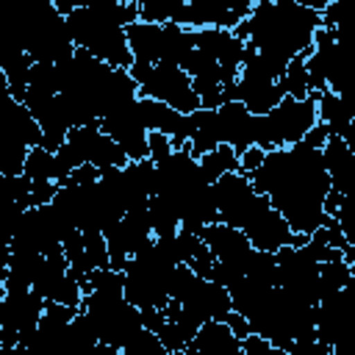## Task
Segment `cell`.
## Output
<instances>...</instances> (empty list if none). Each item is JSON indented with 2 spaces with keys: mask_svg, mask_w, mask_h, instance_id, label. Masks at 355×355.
<instances>
[{
  "mask_svg": "<svg viewBox=\"0 0 355 355\" xmlns=\"http://www.w3.org/2000/svg\"><path fill=\"white\" fill-rule=\"evenodd\" d=\"M247 178L252 189L263 194L269 205L286 219L291 233L311 236L330 219L322 211L324 197L330 191L322 150H313L302 141L269 150L263 155V164Z\"/></svg>",
  "mask_w": 355,
  "mask_h": 355,
  "instance_id": "6da1fadb",
  "label": "cell"
},
{
  "mask_svg": "<svg viewBox=\"0 0 355 355\" xmlns=\"http://www.w3.org/2000/svg\"><path fill=\"white\" fill-rule=\"evenodd\" d=\"M316 28L319 14L297 0H258L252 3L247 19L230 33L283 72L291 58L311 50Z\"/></svg>",
  "mask_w": 355,
  "mask_h": 355,
  "instance_id": "7a4b0ae2",
  "label": "cell"
},
{
  "mask_svg": "<svg viewBox=\"0 0 355 355\" xmlns=\"http://www.w3.org/2000/svg\"><path fill=\"white\" fill-rule=\"evenodd\" d=\"M214 202L219 222L244 233L258 252H277L283 247H302L308 241V236L291 233L286 219L269 205L263 194L252 189L247 175H222L214 183Z\"/></svg>",
  "mask_w": 355,
  "mask_h": 355,
  "instance_id": "3957f363",
  "label": "cell"
},
{
  "mask_svg": "<svg viewBox=\"0 0 355 355\" xmlns=\"http://www.w3.org/2000/svg\"><path fill=\"white\" fill-rule=\"evenodd\" d=\"M155 164V183L153 197H158L169 211L178 216L180 230L200 233L208 225H216V202H214V183L202 175L197 158L183 150H172Z\"/></svg>",
  "mask_w": 355,
  "mask_h": 355,
  "instance_id": "277c9868",
  "label": "cell"
},
{
  "mask_svg": "<svg viewBox=\"0 0 355 355\" xmlns=\"http://www.w3.org/2000/svg\"><path fill=\"white\" fill-rule=\"evenodd\" d=\"M64 19H67L75 50L114 69H128L133 64L125 28L139 22V3L86 0L80 8H75Z\"/></svg>",
  "mask_w": 355,
  "mask_h": 355,
  "instance_id": "5b68a950",
  "label": "cell"
},
{
  "mask_svg": "<svg viewBox=\"0 0 355 355\" xmlns=\"http://www.w3.org/2000/svg\"><path fill=\"white\" fill-rule=\"evenodd\" d=\"M175 266H178V261L172 258L166 241L153 236L150 244H144L122 266V294H125V300L139 311L166 308V302H169V277H172Z\"/></svg>",
  "mask_w": 355,
  "mask_h": 355,
  "instance_id": "8992f818",
  "label": "cell"
},
{
  "mask_svg": "<svg viewBox=\"0 0 355 355\" xmlns=\"http://www.w3.org/2000/svg\"><path fill=\"white\" fill-rule=\"evenodd\" d=\"M313 125H316V94H311L308 100L283 97L269 114L255 116V147L269 153L300 144Z\"/></svg>",
  "mask_w": 355,
  "mask_h": 355,
  "instance_id": "52a82bcc",
  "label": "cell"
},
{
  "mask_svg": "<svg viewBox=\"0 0 355 355\" xmlns=\"http://www.w3.org/2000/svg\"><path fill=\"white\" fill-rule=\"evenodd\" d=\"M128 75L133 78L139 97L164 103L169 108H175L178 114H191L200 108V97L191 89V78L175 67V64H141L133 61L128 67Z\"/></svg>",
  "mask_w": 355,
  "mask_h": 355,
  "instance_id": "ba28073f",
  "label": "cell"
},
{
  "mask_svg": "<svg viewBox=\"0 0 355 355\" xmlns=\"http://www.w3.org/2000/svg\"><path fill=\"white\" fill-rule=\"evenodd\" d=\"M280 69H275L266 58H261L250 44H244V58L233 83V100H239L252 116L269 114L286 94L280 92Z\"/></svg>",
  "mask_w": 355,
  "mask_h": 355,
  "instance_id": "9c48e42d",
  "label": "cell"
},
{
  "mask_svg": "<svg viewBox=\"0 0 355 355\" xmlns=\"http://www.w3.org/2000/svg\"><path fill=\"white\" fill-rule=\"evenodd\" d=\"M197 239L214 255V269H211L214 283H219L225 288H233L241 277H247V269H250V261H252L255 250H252V244L247 241L244 233L216 222V225L202 227L197 233Z\"/></svg>",
  "mask_w": 355,
  "mask_h": 355,
  "instance_id": "30bf717a",
  "label": "cell"
},
{
  "mask_svg": "<svg viewBox=\"0 0 355 355\" xmlns=\"http://www.w3.org/2000/svg\"><path fill=\"white\" fill-rule=\"evenodd\" d=\"M69 233H75V230L47 202L39 208H28L19 216L8 250L11 252H31V255H55V252H64L61 244Z\"/></svg>",
  "mask_w": 355,
  "mask_h": 355,
  "instance_id": "8fae6325",
  "label": "cell"
},
{
  "mask_svg": "<svg viewBox=\"0 0 355 355\" xmlns=\"http://www.w3.org/2000/svg\"><path fill=\"white\" fill-rule=\"evenodd\" d=\"M252 0H180L172 22L186 31H233L247 19Z\"/></svg>",
  "mask_w": 355,
  "mask_h": 355,
  "instance_id": "7c38bea8",
  "label": "cell"
},
{
  "mask_svg": "<svg viewBox=\"0 0 355 355\" xmlns=\"http://www.w3.org/2000/svg\"><path fill=\"white\" fill-rule=\"evenodd\" d=\"M305 72H308V89L311 94L333 92L341 94V44L338 31L316 28L313 44L305 55Z\"/></svg>",
  "mask_w": 355,
  "mask_h": 355,
  "instance_id": "4fadbf2b",
  "label": "cell"
},
{
  "mask_svg": "<svg viewBox=\"0 0 355 355\" xmlns=\"http://www.w3.org/2000/svg\"><path fill=\"white\" fill-rule=\"evenodd\" d=\"M42 313H44V300L33 288L3 291V308H0L3 344L6 347H22L31 338V333L36 330Z\"/></svg>",
  "mask_w": 355,
  "mask_h": 355,
  "instance_id": "5bb4252c",
  "label": "cell"
},
{
  "mask_svg": "<svg viewBox=\"0 0 355 355\" xmlns=\"http://www.w3.org/2000/svg\"><path fill=\"white\" fill-rule=\"evenodd\" d=\"M103 239H105V250H108V266L122 272L128 258H133L153 239L147 211H128V214H122L114 225H108L103 230Z\"/></svg>",
  "mask_w": 355,
  "mask_h": 355,
  "instance_id": "9a60e30c",
  "label": "cell"
},
{
  "mask_svg": "<svg viewBox=\"0 0 355 355\" xmlns=\"http://www.w3.org/2000/svg\"><path fill=\"white\" fill-rule=\"evenodd\" d=\"M97 125L125 153L128 161L136 164V161H147L150 158V150H147V128H144L141 114H139V100L136 103H128L122 108L108 111Z\"/></svg>",
  "mask_w": 355,
  "mask_h": 355,
  "instance_id": "2e32d148",
  "label": "cell"
},
{
  "mask_svg": "<svg viewBox=\"0 0 355 355\" xmlns=\"http://www.w3.org/2000/svg\"><path fill=\"white\" fill-rule=\"evenodd\" d=\"M22 105L28 108L33 122L39 125L42 147L47 153H55L67 141V133L72 130V119H69L64 103L58 100V94H44V92L28 89L25 97H22Z\"/></svg>",
  "mask_w": 355,
  "mask_h": 355,
  "instance_id": "e0dca14e",
  "label": "cell"
},
{
  "mask_svg": "<svg viewBox=\"0 0 355 355\" xmlns=\"http://www.w3.org/2000/svg\"><path fill=\"white\" fill-rule=\"evenodd\" d=\"M172 302H178L183 316H189L197 327L205 322H225L227 313L233 311L227 288L214 283V280H205V277H194L191 286L186 288V294L180 300H172Z\"/></svg>",
  "mask_w": 355,
  "mask_h": 355,
  "instance_id": "ac0fdd59",
  "label": "cell"
},
{
  "mask_svg": "<svg viewBox=\"0 0 355 355\" xmlns=\"http://www.w3.org/2000/svg\"><path fill=\"white\" fill-rule=\"evenodd\" d=\"M352 291H355V280L327 297H319L316 302V316H313V336L322 347L333 349L336 344L344 341V330H347V319H349V305H352Z\"/></svg>",
  "mask_w": 355,
  "mask_h": 355,
  "instance_id": "d6986e66",
  "label": "cell"
},
{
  "mask_svg": "<svg viewBox=\"0 0 355 355\" xmlns=\"http://www.w3.org/2000/svg\"><path fill=\"white\" fill-rule=\"evenodd\" d=\"M214 114H216L219 144H227L236 155H241L247 147L255 144V116L239 100L222 103L219 108H214Z\"/></svg>",
  "mask_w": 355,
  "mask_h": 355,
  "instance_id": "ffe728a7",
  "label": "cell"
},
{
  "mask_svg": "<svg viewBox=\"0 0 355 355\" xmlns=\"http://www.w3.org/2000/svg\"><path fill=\"white\" fill-rule=\"evenodd\" d=\"M322 164L330 180V189L341 197H349V169H352V147L338 136H327L322 144Z\"/></svg>",
  "mask_w": 355,
  "mask_h": 355,
  "instance_id": "44dd1931",
  "label": "cell"
},
{
  "mask_svg": "<svg viewBox=\"0 0 355 355\" xmlns=\"http://www.w3.org/2000/svg\"><path fill=\"white\" fill-rule=\"evenodd\" d=\"M316 122L324 125L330 136H338V139L349 141V133H352V116H349V111H347L341 94H333V92H322V94H316Z\"/></svg>",
  "mask_w": 355,
  "mask_h": 355,
  "instance_id": "7402d4cb",
  "label": "cell"
},
{
  "mask_svg": "<svg viewBox=\"0 0 355 355\" xmlns=\"http://www.w3.org/2000/svg\"><path fill=\"white\" fill-rule=\"evenodd\" d=\"M69 277V266H67V258L64 252H55V255H42L39 258V266H36V275H33V283L31 288L44 300V302H53L58 288L64 286V280Z\"/></svg>",
  "mask_w": 355,
  "mask_h": 355,
  "instance_id": "603a6c76",
  "label": "cell"
},
{
  "mask_svg": "<svg viewBox=\"0 0 355 355\" xmlns=\"http://www.w3.org/2000/svg\"><path fill=\"white\" fill-rule=\"evenodd\" d=\"M42 255H31V252H11L8 266H6V283L3 291H17V288H31L36 266H39Z\"/></svg>",
  "mask_w": 355,
  "mask_h": 355,
  "instance_id": "cb8c5ba5",
  "label": "cell"
},
{
  "mask_svg": "<svg viewBox=\"0 0 355 355\" xmlns=\"http://www.w3.org/2000/svg\"><path fill=\"white\" fill-rule=\"evenodd\" d=\"M22 178H28V183H55L58 180L55 155L47 153L44 147H31L28 155H25Z\"/></svg>",
  "mask_w": 355,
  "mask_h": 355,
  "instance_id": "d4e9b609",
  "label": "cell"
},
{
  "mask_svg": "<svg viewBox=\"0 0 355 355\" xmlns=\"http://www.w3.org/2000/svg\"><path fill=\"white\" fill-rule=\"evenodd\" d=\"M305 55H308V53L291 58V61L286 64L280 80H277V83H280V92H283L286 97H291V100H308V97H311L308 72H305Z\"/></svg>",
  "mask_w": 355,
  "mask_h": 355,
  "instance_id": "484cf974",
  "label": "cell"
},
{
  "mask_svg": "<svg viewBox=\"0 0 355 355\" xmlns=\"http://www.w3.org/2000/svg\"><path fill=\"white\" fill-rule=\"evenodd\" d=\"M352 280H355V272H352V266L344 258L319 263V297L336 294V291L347 288Z\"/></svg>",
  "mask_w": 355,
  "mask_h": 355,
  "instance_id": "4316f807",
  "label": "cell"
},
{
  "mask_svg": "<svg viewBox=\"0 0 355 355\" xmlns=\"http://www.w3.org/2000/svg\"><path fill=\"white\" fill-rule=\"evenodd\" d=\"M197 164H200L202 175H205L211 183H216L222 175L239 172V155H236V153H233L227 144H219L216 150L205 153L202 158H197Z\"/></svg>",
  "mask_w": 355,
  "mask_h": 355,
  "instance_id": "83f0119b",
  "label": "cell"
},
{
  "mask_svg": "<svg viewBox=\"0 0 355 355\" xmlns=\"http://www.w3.org/2000/svg\"><path fill=\"white\" fill-rule=\"evenodd\" d=\"M97 344V336L92 333V327H89V322L83 319V313L78 311V316L67 324V349H69V355H83L89 347H94Z\"/></svg>",
  "mask_w": 355,
  "mask_h": 355,
  "instance_id": "f1b7e54d",
  "label": "cell"
},
{
  "mask_svg": "<svg viewBox=\"0 0 355 355\" xmlns=\"http://www.w3.org/2000/svg\"><path fill=\"white\" fill-rule=\"evenodd\" d=\"M28 89L44 92V94H58L61 80H58V64H31L28 72Z\"/></svg>",
  "mask_w": 355,
  "mask_h": 355,
  "instance_id": "f546056e",
  "label": "cell"
},
{
  "mask_svg": "<svg viewBox=\"0 0 355 355\" xmlns=\"http://www.w3.org/2000/svg\"><path fill=\"white\" fill-rule=\"evenodd\" d=\"M119 355H172V352L158 341V336H155V333L141 330L133 341H128V344L119 349Z\"/></svg>",
  "mask_w": 355,
  "mask_h": 355,
  "instance_id": "4dcf8cb0",
  "label": "cell"
},
{
  "mask_svg": "<svg viewBox=\"0 0 355 355\" xmlns=\"http://www.w3.org/2000/svg\"><path fill=\"white\" fill-rule=\"evenodd\" d=\"M83 241V255L89 269H105L108 266V250H105V239L103 233H80Z\"/></svg>",
  "mask_w": 355,
  "mask_h": 355,
  "instance_id": "1f68e13d",
  "label": "cell"
},
{
  "mask_svg": "<svg viewBox=\"0 0 355 355\" xmlns=\"http://www.w3.org/2000/svg\"><path fill=\"white\" fill-rule=\"evenodd\" d=\"M239 355H288V352L263 341V338H258V336H247V338H241V352Z\"/></svg>",
  "mask_w": 355,
  "mask_h": 355,
  "instance_id": "d6a6232c",
  "label": "cell"
},
{
  "mask_svg": "<svg viewBox=\"0 0 355 355\" xmlns=\"http://www.w3.org/2000/svg\"><path fill=\"white\" fill-rule=\"evenodd\" d=\"M263 155H266V153H263L261 147H255V144L247 147V150L239 155V175H252V172L263 164Z\"/></svg>",
  "mask_w": 355,
  "mask_h": 355,
  "instance_id": "836d02e7",
  "label": "cell"
},
{
  "mask_svg": "<svg viewBox=\"0 0 355 355\" xmlns=\"http://www.w3.org/2000/svg\"><path fill=\"white\" fill-rule=\"evenodd\" d=\"M100 178V169H94L92 164H80L78 169H72V175L64 180V186H89Z\"/></svg>",
  "mask_w": 355,
  "mask_h": 355,
  "instance_id": "e575fe53",
  "label": "cell"
},
{
  "mask_svg": "<svg viewBox=\"0 0 355 355\" xmlns=\"http://www.w3.org/2000/svg\"><path fill=\"white\" fill-rule=\"evenodd\" d=\"M147 150H150V161H161L164 155L172 153V144L161 133H147Z\"/></svg>",
  "mask_w": 355,
  "mask_h": 355,
  "instance_id": "d590c367",
  "label": "cell"
},
{
  "mask_svg": "<svg viewBox=\"0 0 355 355\" xmlns=\"http://www.w3.org/2000/svg\"><path fill=\"white\" fill-rule=\"evenodd\" d=\"M225 324H227V330H230L239 341H241V338H247V336H252V333H250V327H247V322H244V316H239L236 311H230V313H227Z\"/></svg>",
  "mask_w": 355,
  "mask_h": 355,
  "instance_id": "8d00e7d4",
  "label": "cell"
},
{
  "mask_svg": "<svg viewBox=\"0 0 355 355\" xmlns=\"http://www.w3.org/2000/svg\"><path fill=\"white\" fill-rule=\"evenodd\" d=\"M327 136H330V133H327V128L316 122V125H313V128H311V130L305 133L302 144H308V147H313V150H322V144L327 141Z\"/></svg>",
  "mask_w": 355,
  "mask_h": 355,
  "instance_id": "74e56055",
  "label": "cell"
},
{
  "mask_svg": "<svg viewBox=\"0 0 355 355\" xmlns=\"http://www.w3.org/2000/svg\"><path fill=\"white\" fill-rule=\"evenodd\" d=\"M8 258H11L8 244H0V291H3V283H6V266H8Z\"/></svg>",
  "mask_w": 355,
  "mask_h": 355,
  "instance_id": "f35d334b",
  "label": "cell"
},
{
  "mask_svg": "<svg viewBox=\"0 0 355 355\" xmlns=\"http://www.w3.org/2000/svg\"><path fill=\"white\" fill-rule=\"evenodd\" d=\"M83 355H119V352H116L114 347H108V344H100V341H97V344H94V347H89Z\"/></svg>",
  "mask_w": 355,
  "mask_h": 355,
  "instance_id": "ab89813d",
  "label": "cell"
},
{
  "mask_svg": "<svg viewBox=\"0 0 355 355\" xmlns=\"http://www.w3.org/2000/svg\"><path fill=\"white\" fill-rule=\"evenodd\" d=\"M0 355H22V349H19V347H6V344H3V347H0Z\"/></svg>",
  "mask_w": 355,
  "mask_h": 355,
  "instance_id": "60d3db41",
  "label": "cell"
},
{
  "mask_svg": "<svg viewBox=\"0 0 355 355\" xmlns=\"http://www.w3.org/2000/svg\"><path fill=\"white\" fill-rule=\"evenodd\" d=\"M0 308H3V291H0Z\"/></svg>",
  "mask_w": 355,
  "mask_h": 355,
  "instance_id": "b9f144b4",
  "label": "cell"
},
{
  "mask_svg": "<svg viewBox=\"0 0 355 355\" xmlns=\"http://www.w3.org/2000/svg\"><path fill=\"white\" fill-rule=\"evenodd\" d=\"M0 347H3V333H0Z\"/></svg>",
  "mask_w": 355,
  "mask_h": 355,
  "instance_id": "7bdbcfd3",
  "label": "cell"
}]
</instances>
